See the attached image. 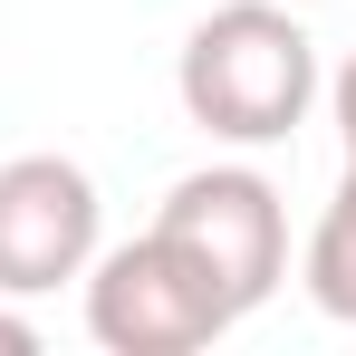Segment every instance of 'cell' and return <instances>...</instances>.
<instances>
[{
	"mask_svg": "<svg viewBox=\"0 0 356 356\" xmlns=\"http://www.w3.org/2000/svg\"><path fill=\"white\" fill-rule=\"evenodd\" d=\"M318 97H327V116H337V145H347V164H356V58L337 67V77L318 87Z\"/></svg>",
	"mask_w": 356,
	"mask_h": 356,
	"instance_id": "6",
	"label": "cell"
},
{
	"mask_svg": "<svg viewBox=\"0 0 356 356\" xmlns=\"http://www.w3.org/2000/svg\"><path fill=\"white\" fill-rule=\"evenodd\" d=\"M77 289H87V337L106 356H202L212 337L241 327L232 289L154 222L135 241H116V250H97Z\"/></svg>",
	"mask_w": 356,
	"mask_h": 356,
	"instance_id": "2",
	"label": "cell"
},
{
	"mask_svg": "<svg viewBox=\"0 0 356 356\" xmlns=\"http://www.w3.org/2000/svg\"><path fill=\"white\" fill-rule=\"evenodd\" d=\"M29 347H39V327L19 318V298H0V356H29Z\"/></svg>",
	"mask_w": 356,
	"mask_h": 356,
	"instance_id": "7",
	"label": "cell"
},
{
	"mask_svg": "<svg viewBox=\"0 0 356 356\" xmlns=\"http://www.w3.org/2000/svg\"><path fill=\"white\" fill-rule=\"evenodd\" d=\"M318 87H327L318 77V39L280 0H212L193 19L183 58H174L183 116L202 125L212 145H241V154L289 145L308 125V106H318Z\"/></svg>",
	"mask_w": 356,
	"mask_h": 356,
	"instance_id": "1",
	"label": "cell"
},
{
	"mask_svg": "<svg viewBox=\"0 0 356 356\" xmlns=\"http://www.w3.org/2000/svg\"><path fill=\"white\" fill-rule=\"evenodd\" d=\"M154 232H174L232 289L241 318L289 280V212H280V183L260 164H202V174H183L164 193V212H154Z\"/></svg>",
	"mask_w": 356,
	"mask_h": 356,
	"instance_id": "3",
	"label": "cell"
},
{
	"mask_svg": "<svg viewBox=\"0 0 356 356\" xmlns=\"http://www.w3.org/2000/svg\"><path fill=\"white\" fill-rule=\"evenodd\" d=\"M298 289H308L318 318L356 327V164L337 174L327 212H318V232H308V250H298Z\"/></svg>",
	"mask_w": 356,
	"mask_h": 356,
	"instance_id": "5",
	"label": "cell"
},
{
	"mask_svg": "<svg viewBox=\"0 0 356 356\" xmlns=\"http://www.w3.org/2000/svg\"><path fill=\"white\" fill-rule=\"evenodd\" d=\"M106 250V202L77 154H10L0 164V298H49L87 280Z\"/></svg>",
	"mask_w": 356,
	"mask_h": 356,
	"instance_id": "4",
	"label": "cell"
}]
</instances>
